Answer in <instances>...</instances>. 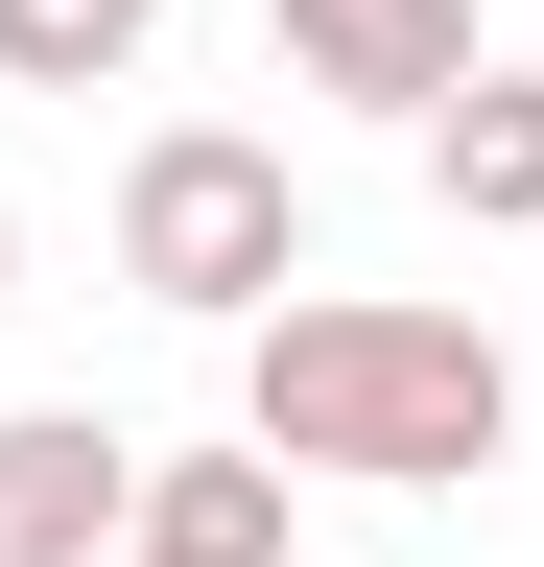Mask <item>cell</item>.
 Listing matches in <instances>:
<instances>
[{"label": "cell", "instance_id": "obj_1", "mask_svg": "<svg viewBox=\"0 0 544 567\" xmlns=\"http://www.w3.org/2000/svg\"><path fill=\"white\" fill-rule=\"evenodd\" d=\"M237 450L285 473H379V496H473L521 450V354L473 308H379V284H308V308H260L237 354Z\"/></svg>", "mask_w": 544, "mask_h": 567}, {"label": "cell", "instance_id": "obj_2", "mask_svg": "<svg viewBox=\"0 0 544 567\" xmlns=\"http://www.w3.org/2000/svg\"><path fill=\"white\" fill-rule=\"evenodd\" d=\"M119 284L189 331H260L308 284V189H285V142H237V118H166L143 166H119Z\"/></svg>", "mask_w": 544, "mask_h": 567}, {"label": "cell", "instance_id": "obj_3", "mask_svg": "<svg viewBox=\"0 0 544 567\" xmlns=\"http://www.w3.org/2000/svg\"><path fill=\"white\" fill-rule=\"evenodd\" d=\"M119 520H143V450L95 402H0V567H119Z\"/></svg>", "mask_w": 544, "mask_h": 567}, {"label": "cell", "instance_id": "obj_4", "mask_svg": "<svg viewBox=\"0 0 544 567\" xmlns=\"http://www.w3.org/2000/svg\"><path fill=\"white\" fill-rule=\"evenodd\" d=\"M285 71L308 95H379V118H427V95H473V0H285Z\"/></svg>", "mask_w": 544, "mask_h": 567}, {"label": "cell", "instance_id": "obj_5", "mask_svg": "<svg viewBox=\"0 0 544 567\" xmlns=\"http://www.w3.org/2000/svg\"><path fill=\"white\" fill-rule=\"evenodd\" d=\"M119 567H285V450H143Z\"/></svg>", "mask_w": 544, "mask_h": 567}, {"label": "cell", "instance_id": "obj_6", "mask_svg": "<svg viewBox=\"0 0 544 567\" xmlns=\"http://www.w3.org/2000/svg\"><path fill=\"white\" fill-rule=\"evenodd\" d=\"M427 189L473 213V237H544V71H473V95H427Z\"/></svg>", "mask_w": 544, "mask_h": 567}, {"label": "cell", "instance_id": "obj_7", "mask_svg": "<svg viewBox=\"0 0 544 567\" xmlns=\"http://www.w3.org/2000/svg\"><path fill=\"white\" fill-rule=\"evenodd\" d=\"M143 71V0H0V95H119Z\"/></svg>", "mask_w": 544, "mask_h": 567}, {"label": "cell", "instance_id": "obj_8", "mask_svg": "<svg viewBox=\"0 0 544 567\" xmlns=\"http://www.w3.org/2000/svg\"><path fill=\"white\" fill-rule=\"evenodd\" d=\"M0 308H24V213H0Z\"/></svg>", "mask_w": 544, "mask_h": 567}]
</instances>
